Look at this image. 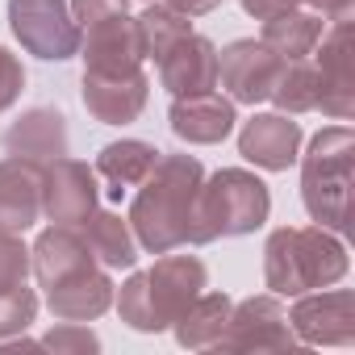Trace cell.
<instances>
[{"label": "cell", "mask_w": 355, "mask_h": 355, "mask_svg": "<svg viewBox=\"0 0 355 355\" xmlns=\"http://www.w3.org/2000/svg\"><path fill=\"white\" fill-rule=\"evenodd\" d=\"M205 180V167L193 155H159L150 175L138 184L130 205V230L142 251L163 255L175 247H193L197 239V193Z\"/></svg>", "instance_id": "6da1fadb"}, {"label": "cell", "mask_w": 355, "mask_h": 355, "mask_svg": "<svg viewBox=\"0 0 355 355\" xmlns=\"http://www.w3.org/2000/svg\"><path fill=\"white\" fill-rule=\"evenodd\" d=\"M347 247L322 226H280L263 247V284L276 297H301L347 276Z\"/></svg>", "instance_id": "7a4b0ae2"}, {"label": "cell", "mask_w": 355, "mask_h": 355, "mask_svg": "<svg viewBox=\"0 0 355 355\" xmlns=\"http://www.w3.org/2000/svg\"><path fill=\"white\" fill-rule=\"evenodd\" d=\"M301 159V201L305 214L322 230L351 226V163H355V134L347 125H326L309 138Z\"/></svg>", "instance_id": "3957f363"}, {"label": "cell", "mask_w": 355, "mask_h": 355, "mask_svg": "<svg viewBox=\"0 0 355 355\" xmlns=\"http://www.w3.org/2000/svg\"><path fill=\"white\" fill-rule=\"evenodd\" d=\"M272 214V193L247 167H222L209 180H201L197 193V239L193 247H205L214 239H243L255 234Z\"/></svg>", "instance_id": "277c9868"}, {"label": "cell", "mask_w": 355, "mask_h": 355, "mask_svg": "<svg viewBox=\"0 0 355 355\" xmlns=\"http://www.w3.org/2000/svg\"><path fill=\"white\" fill-rule=\"evenodd\" d=\"M9 26L17 42L46 63H63L80 55L84 30L76 26L67 0H9Z\"/></svg>", "instance_id": "5b68a950"}, {"label": "cell", "mask_w": 355, "mask_h": 355, "mask_svg": "<svg viewBox=\"0 0 355 355\" xmlns=\"http://www.w3.org/2000/svg\"><path fill=\"white\" fill-rule=\"evenodd\" d=\"M318 109L330 121H347L355 113V34L351 17H334L318 38Z\"/></svg>", "instance_id": "8992f818"}, {"label": "cell", "mask_w": 355, "mask_h": 355, "mask_svg": "<svg viewBox=\"0 0 355 355\" xmlns=\"http://www.w3.org/2000/svg\"><path fill=\"white\" fill-rule=\"evenodd\" d=\"M222 351H297V334L288 326V309L276 293L247 297L230 305V322L218 338Z\"/></svg>", "instance_id": "52a82bcc"}, {"label": "cell", "mask_w": 355, "mask_h": 355, "mask_svg": "<svg viewBox=\"0 0 355 355\" xmlns=\"http://www.w3.org/2000/svg\"><path fill=\"white\" fill-rule=\"evenodd\" d=\"M205 288H209V268L197 255H171V251H163V259L146 272V301H150L155 334L171 330V322L180 318Z\"/></svg>", "instance_id": "ba28073f"}, {"label": "cell", "mask_w": 355, "mask_h": 355, "mask_svg": "<svg viewBox=\"0 0 355 355\" xmlns=\"http://www.w3.org/2000/svg\"><path fill=\"white\" fill-rule=\"evenodd\" d=\"M288 326L297 343L309 347H347L355 338V297L351 288H313L301 293L288 309Z\"/></svg>", "instance_id": "9c48e42d"}, {"label": "cell", "mask_w": 355, "mask_h": 355, "mask_svg": "<svg viewBox=\"0 0 355 355\" xmlns=\"http://www.w3.org/2000/svg\"><path fill=\"white\" fill-rule=\"evenodd\" d=\"M96 171L80 159H55L42 167V214L59 226H84L96 214Z\"/></svg>", "instance_id": "30bf717a"}, {"label": "cell", "mask_w": 355, "mask_h": 355, "mask_svg": "<svg viewBox=\"0 0 355 355\" xmlns=\"http://www.w3.org/2000/svg\"><path fill=\"white\" fill-rule=\"evenodd\" d=\"M80 55H84V71H101V76L138 71L142 59H146L142 34H138V17L113 13V17H101V21L84 26Z\"/></svg>", "instance_id": "8fae6325"}, {"label": "cell", "mask_w": 355, "mask_h": 355, "mask_svg": "<svg viewBox=\"0 0 355 355\" xmlns=\"http://www.w3.org/2000/svg\"><path fill=\"white\" fill-rule=\"evenodd\" d=\"M280 55L255 38H239L230 42L222 55H218V80L222 88L230 92V101L239 105H259L268 101L272 84H276V71H280Z\"/></svg>", "instance_id": "7c38bea8"}, {"label": "cell", "mask_w": 355, "mask_h": 355, "mask_svg": "<svg viewBox=\"0 0 355 355\" xmlns=\"http://www.w3.org/2000/svg\"><path fill=\"white\" fill-rule=\"evenodd\" d=\"M80 92H84V109H88L101 125H130V121H138V113L146 109L150 80L142 76V67H138V71H121V76L84 71Z\"/></svg>", "instance_id": "4fadbf2b"}, {"label": "cell", "mask_w": 355, "mask_h": 355, "mask_svg": "<svg viewBox=\"0 0 355 355\" xmlns=\"http://www.w3.org/2000/svg\"><path fill=\"white\" fill-rule=\"evenodd\" d=\"M301 121L288 113H255L239 130V155L263 171H288L301 155Z\"/></svg>", "instance_id": "5bb4252c"}, {"label": "cell", "mask_w": 355, "mask_h": 355, "mask_svg": "<svg viewBox=\"0 0 355 355\" xmlns=\"http://www.w3.org/2000/svg\"><path fill=\"white\" fill-rule=\"evenodd\" d=\"M171 134L180 142H193V146H214L222 138H230L239 113H234V101L222 96V92H189V96H175L171 101Z\"/></svg>", "instance_id": "9a60e30c"}, {"label": "cell", "mask_w": 355, "mask_h": 355, "mask_svg": "<svg viewBox=\"0 0 355 355\" xmlns=\"http://www.w3.org/2000/svg\"><path fill=\"white\" fill-rule=\"evenodd\" d=\"M92 268H96V255H92L88 239L76 226H59L55 222L51 230L38 234V243L30 251V272L38 276L42 288H55V284H63L71 276L92 272Z\"/></svg>", "instance_id": "2e32d148"}, {"label": "cell", "mask_w": 355, "mask_h": 355, "mask_svg": "<svg viewBox=\"0 0 355 355\" xmlns=\"http://www.w3.org/2000/svg\"><path fill=\"white\" fill-rule=\"evenodd\" d=\"M0 142H5V150L13 159H30V163L46 167L67 155V117L59 109H26L0 134Z\"/></svg>", "instance_id": "e0dca14e"}, {"label": "cell", "mask_w": 355, "mask_h": 355, "mask_svg": "<svg viewBox=\"0 0 355 355\" xmlns=\"http://www.w3.org/2000/svg\"><path fill=\"white\" fill-rule=\"evenodd\" d=\"M42 218V167L30 159H0V230H30Z\"/></svg>", "instance_id": "ac0fdd59"}, {"label": "cell", "mask_w": 355, "mask_h": 355, "mask_svg": "<svg viewBox=\"0 0 355 355\" xmlns=\"http://www.w3.org/2000/svg\"><path fill=\"white\" fill-rule=\"evenodd\" d=\"M159 80L171 96H189V92H209L218 88V46L201 34L180 38L163 59H159Z\"/></svg>", "instance_id": "d6986e66"}, {"label": "cell", "mask_w": 355, "mask_h": 355, "mask_svg": "<svg viewBox=\"0 0 355 355\" xmlns=\"http://www.w3.org/2000/svg\"><path fill=\"white\" fill-rule=\"evenodd\" d=\"M113 288L117 284L109 280V272L92 268L84 276H71V280L46 288V305L59 322H92L113 305Z\"/></svg>", "instance_id": "ffe728a7"}, {"label": "cell", "mask_w": 355, "mask_h": 355, "mask_svg": "<svg viewBox=\"0 0 355 355\" xmlns=\"http://www.w3.org/2000/svg\"><path fill=\"white\" fill-rule=\"evenodd\" d=\"M159 155L163 150H155L150 142H142V138H121V142H109V146H101V155H96V175L109 184L105 193L109 197H125L130 189H138L146 175H150V167L159 163Z\"/></svg>", "instance_id": "44dd1931"}, {"label": "cell", "mask_w": 355, "mask_h": 355, "mask_svg": "<svg viewBox=\"0 0 355 355\" xmlns=\"http://www.w3.org/2000/svg\"><path fill=\"white\" fill-rule=\"evenodd\" d=\"M326 34V21H322V13H313V9H288V13H276V17H268L263 21V46H272L280 59H309L313 55V46H318V38Z\"/></svg>", "instance_id": "7402d4cb"}, {"label": "cell", "mask_w": 355, "mask_h": 355, "mask_svg": "<svg viewBox=\"0 0 355 355\" xmlns=\"http://www.w3.org/2000/svg\"><path fill=\"white\" fill-rule=\"evenodd\" d=\"M230 305H234V301H230L226 293H201L180 318L171 322L175 343L189 347V351L218 347V338H222V330H226V322H230Z\"/></svg>", "instance_id": "603a6c76"}, {"label": "cell", "mask_w": 355, "mask_h": 355, "mask_svg": "<svg viewBox=\"0 0 355 355\" xmlns=\"http://www.w3.org/2000/svg\"><path fill=\"white\" fill-rule=\"evenodd\" d=\"M84 239L92 247L96 263H105V268H134L138 263V239L130 230V218H121V214L96 209L84 222Z\"/></svg>", "instance_id": "cb8c5ba5"}, {"label": "cell", "mask_w": 355, "mask_h": 355, "mask_svg": "<svg viewBox=\"0 0 355 355\" xmlns=\"http://www.w3.org/2000/svg\"><path fill=\"white\" fill-rule=\"evenodd\" d=\"M268 101L280 113H288V117L313 113L318 109V67L309 59H284L280 71H276V84H272Z\"/></svg>", "instance_id": "d4e9b609"}, {"label": "cell", "mask_w": 355, "mask_h": 355, "mask_svg": "<svg viewBox=\"0 0 355 355\" xmlns=\"http://www.w3.org/2000/svg\"><path fill=\"white\" fill-rule=\"evenodd\" d=\"M138 34H142V51H146V59L159 63L175 42L193 34V21H189L180 9H171L167 0H150V5L142 9V17H138Z\"/></svg>", "instance_id": "484cf974"}, {"label": "cell", "mask_w": 355, "mask_h": 355, "mask_svg": "<svg viewBox=\"0 0 355 355\" xmlns=\"http://www.w3.org/2000/svg\"><path fill=\"white\" fill-rule=\"evenodd\" d=\"M38 318V293L17 284V288H5L0 293V343L5 338H17L34 326Z\"/></svg>", "instance_id": "4316f807"}, {"label": "cell", "mask_w": 355, "mask_h": 355, "mask_svg": "<svg viewBox=\"0 0 355 355\" xmlns=\"http://www.w3.org/2000/svg\"><path fill=\"white\" fill-rule=\"evenodd\" d=\"M113 297H117V313L130 330L155 334V318H150V301H146V272H134L121 288H113Z\"/></svg>", "instance_id": "83f0119b"}, {"label": "cell", "mask_w": 355, "mask_h": 355, "mask_svg": "<svg viewBox=\"0 0 355 355\" xmlns=\"http://www.w3.org/2000/svg\"><path fill=\"white\" fill-rule=\"evenodd\" d=\"M26 276H30V247L13 230H0V293L26 284Z\"/></svg>", "instance_id": "f1b7e54d"}, {"label": "cell", "mask_w": 355, "mask_h": 355, "mask_svg": "<svg viewBox=\"0 0 355 355\" xmlns=\"http://www.w3.org/2000/svg\"><path fill=\"white\" fill-rule=\"evenodd\" d=\"M42 347L46 351H67V355H84V351H101V338L84 326V322H63V326H55V330H46L42 334Z\"/></svg>", "instance_id": "f546056e"}, {"label": "cell", "mask_w": 355, "mask_h": 355, "mask_svg": "<svg viewBox=\"0 0 355 355\" xmlns=\"http://www.w3.org/2000/svg\"><path fill=\"white\" fill-rule=\"evenodd\" d=\"M21 92H26V67L9 46H0V113L13 109Z\"/></svg>", "instance_id": "4dcf8cb0"}, {"label": "cell", "mask_w": 355, "mask_h": 355, "mask_svg": "<svg viewBox=\"0 0 355 355\" xmlns=\"http://www.w3.org/2000/svg\"><path fill=\"white\" fill-rule=\"evenodd\" d=\"M125 5H130V0H71V17H76V26L84 30V26L101 21V17L125 13Z\"/></svg>", "instance_id": "1f68e13d"}, {"label": "cell", "mask_w": 355, "mask_h": 355, "mask_svg": "<svg viewBox=\"0 0 355 355\" xmlns=\"http://www.w3.org/2000/svg\"><path fill=\"white\" fill-rule=\"evenodd\" d=\"M239 5H243V13H251L255 21H268V17H276V13L297 9L301 0H239Z\"/></svg>", "instance_id": "d6a6232c"}, {"label": "cell", "mask_w": 355, "mask_h": 355, "mask_svg": "<svg viewBox=\"0 0 355 355\" xmlns=\"http://www.w3.org/2000/svg\"><path fill=\"white\" fill-rule=\"evenodd\" d=\"M305 9H313V13H322L326 21H334V17H351V9H355V0H301Z\"/></svg>", "instance_id": "836d02e7"}, {"label": "cell", "mask_w": 355, "mask_h": 355, "mask_svg": "<svg viewBox=\"0 0 355 355\" xmlns=\"http://www.w3.org/2000/svg\"><path fill=\"white\" fill-rule=\"evenodd\" d=\"M171 9H180L184 17H205V13H214L222 0H167Z\"/></svg>", "instance_id": "e575fe53"}, {"label": "cell", "mask_w": 355, "mask_h": 355, "mask_svg": "<svg viewBox=\"0 0 355 355\" xmlns=\"http://www.w3.org/2000/svg\"><path fill=\"white\" fill-rule=\"evenodd\" d=\"M142 5H150V0H142Z\"/></svg>", "instance_id": "d590c367"}]
</instances>
